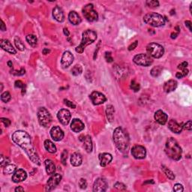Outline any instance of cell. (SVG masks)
<instances>
[{
  "instance_id": "cell-17",
  "label": "cell",
  "mask_w": 192,
  "mask_h": 192,
  "mask_svg": "<svg viewBox=\"0 0 192 192\" xmlns=\"http://www.w3.org/2000/svg\"><path fill=\"white\" fill-rule=\"evenodd\" d=\"M50 135L55 141H60L63 139L64 132L60 127L54 126L50 130Z\"/></svg>"
},
{
  "instance_id": "cell-4",
  "label": "cell",
  "mask_w": 192,
  "mask_h": 192,
  "mask_svg": "<svg viewBox=\"0 0 192 192\" xmlns=\"http://www.w3.org/2000/svg\"><path fill=\"white\" fill-rule=\"evenodd\" d=\"M97 38V34L95 31L90 29L86 30L82 35V41L80 44L75 49L76 52L78 53H82L85 50L86 47L93 43Z\"/></svg>"
},
{
  "instance_id": "cell-47",
  "label": "cell",
  "mask_w": 192,
  "mask_h": 192,
  "mask_svg": "<svg viewBox=\"0 0 192 192\" xmlns=\"http://www.w3.org/2000/svg\"><path fill=\"white\" fill-rule=\"evenodd\" d=\"M183 129H185V130H188V131H191L192 129V123H191V121L189 120L185 123L184 125H183Z\"/></svg>"
},
{
  "instance_id": "cell-57",
  "label": "cell",
  "mask_w": 192,
  "mask_h": 192,
  "mask_svg": "<svg viewBox=\"0 0 192 192\" xmlns=\"http://www.w3.org/2000/svg\"><path fill=\"white\" fill-rule=\"evenodd\" d=\"M63 32H64V34H65V35H66V36H68V37L69 35H70V33H69V32H68V29L65 28V29H64Z\"/></svg>"
},
{
  "instance_id": "cell-29",
  "label": "cell",
  "mask_w": 192,
  "mask_h": 192,
  "mask_svg": "<svg viewBox=\"0 0 192 192\" xmlns=\"http://www.w3.org/2000/svg\"><path fill=\"white\" fill-rule=\"evenodd\" d=\"M44 147L46 150L50 153H54L56 152V147L52 141L50 140H46L44 141Z\"/></svg>"
},
{
  "instance_id": "cell-11",
  "label": "cell",
  "mask_w": 192,
  "mask_h": 192,
  "mask_svg": "<svg viewBox=\"0 0 192 192\" xmlns=\"http://www.w3.org/2000/svg\"><path fill=\"white\" fill-rule=\"evenodd\" d=\"M57 117H58L59 121H60L63 125H67L69 123L71 120V115L70 111L67 109H62L58 112L57 114Z\"/></svg>"
},
{
  "instance_id": "cell-54",
  "label": "cell",
  "mask_w": 192,
  "mask_h": 192,
  "mask_svg": "<svg viewBox=\"0 0 192 192\" xmlns=\"http://www.w3.org/2000/svg\"><path fill=\"white\" fill-rule=\"evenodd\" d=\"M1 30L2 31H6V25H5V23L4 22H3V21L2 20H1Z\"/></svg>"
},
{
  "instance_id": "cell-18",
  "label": "cell",
  "mask_w": 192,
  "mask_h": 192,
  "mask_svg": "<svg viewBox=\"0 0 192 192\" xmlns=\"http://www.w3.org/2000/svg\"><path fill=\"white\" fill-rule=\"evenodd\" d=\"M0 46L4 50L11 54H16L17 51L12 46L11 43L7 39H1L0 41Z\"/></svg>"
},
{
  "instance_id": "cell-38",
  "label": "cell",
  "mask_w": 192,
  "mask_h": 192,
  "mask_svg": "<svg viewBox=\"0 0 192 192\" xmlns=\"http://www.w3.org/2000/svg\"><path fill=\"white\" fill-rule=\"evenodd\" d=\"M146 6L151 8H157L159 6V2L158 1H156V0H149V1H146Z\"/></svg>"
},
{
  "instance_id": "cell-28",
  "label": "cell",
  "mask_w": 192,
  "mask_h": 192,
  "mask_svg": "<svg viewBox=\"0 0 192 192\" xmlns=\"http://www.w3.org/2000/svg\"><path fill=\"white\" fill-rule=\"evenodd\" d=\"M45 167H46V171L48 175H53L54 174L56 171V166L54 163L51 161V160L48 159L45 161L44 162Z\"/></svg>"
},
{
  "instance_id": "cell-24",
  "label": "cell",
  "mask_w": 192,
  "mask_h": 192,
  "mask_svg": "<svg viewBox=\"0 0 192 192\" xmlns=\"http://www.w3.org/2000/svg\"><path fill=\"white\" fill-rule=\"evenodd\" d=\"M176 87H177V82L174 80H170L165 83L163 88H164L165 92L169 93V92L174 91L176 89Z\"/></svg>"
},
{
  "instance_id": "cell-7",
  "label": "cell",
  "mask_w": 192,
  "mask_h": 192,
  "mask_svg": "<svg viewBox=\"0 0 192 192\" xmlns=\"http://www.w3.org/2000/svg\"><path fill=\"white\" fill-rule=\"evenodd\" d=\"M38 122L44 127H48L51 122V116L44 107H41L38 111Z\"/></svg>"
},
{
  "instance_id": "cell-56",
  "label": "cell",
  "mask_w": 192,
  "mask_h": 192,
  "mask_svg": "<svg viewBox=\"0 0 192 192\" xmlns=\"http://www.w3.org/2000/svg\"><path fill=\"white\" fill-rule=\"evenodd\" d=\"M15 191L17 192H19V191H24V188H23L22 187H17L16 188H15Z\"/></svg>"
},
{
  "instance_id": "cell-42",
  "label": "cell",
  "mask_w": 192,
  "mask_h": 192,
  "mask_svg": "<svg viewBox=\"0 0 192 192\" xmlns=\"http://www.w3.org/2000/svg\"><path fill=\"white\" fill-rule=\"evenodd\" d=\"M9 162H10V160L8 159V158L5 157L4 156H2V155L1 156V167H6V165L9 164Z\"/></svg>"
},
{
  "instance_id": "cell-25",
  "label": "cell",
  "mask_w": 192,
  "mask_h": 192,
  "mask_svg": "<svg viewBox=\"0 0 192 192\" xmlns=\"http://www.w3.org/2000/svg\"><path fill=\"white\" fill-rule=\"evenodd\" d=\"M83 158L81 155L78 152H75L71 156V164L75 167H78L82 164Z\"/></svg>"
},
{
  "instance_id": "cell-8",
  "label": "cell",
  "mask_w": 192,
  "mask_h": 192,
  "mask_svg": "<svg viewBox=\"0 0 192 192\" xmlns=\"http://www.w3.org/2000/svg\"><path fill=\"white\" fill-rule=\"evenodd\" d=\"M83 14L86 19L89 22H94L98 21V14L94 10V6L92 4H88L83 8Z\"/></svg>"
},
{
  "instance_id": "cell-6",
  "label": "cell",
  "mask_w": 192,
  "mask_h": 192,
  "mask_svg": "<svg viewBox=\"0 0 192 192\" xmlns=\"http://www.w3.org/2000/svg\"><path fill=\"white\" fill-rule=\"evenodd\" d=\"M146 51L151 57L159 59L164 55V49L157 43H150L146 47Z\"/></svg>"
},
{
  "instance_id": "cell-50",
  "label": "cell",
  "mask_w": 192,
  "mask_h": 192,
  "mask_svg": "<svg viewBox=\"0 0 192 192\" xmlns=\"http://www.w3.org/2000/svg\"><path fill=\"white\" fill-rule=\"evenodd\" d=\"M1 121H2V122L5 125L6 127H8V126L11 125V121H10L8 119H6V118H2Z\"/></svg>"
},
{
  "instance_id": "cell-34",
  "label": "cell",
  "mask_w": 192,
  "mask_h": 192,
  "mask_svg": "<svg viewBox=\"0 0 192 192\" xmlns=\"http://www.w3.org/2000/svg\"><path fill=\"white\" fill-rule=\"evenodd\" d=\"M14 43H15V45H16L17 48L19 50H21V51H23V50H25L24 44L22 42L21 38H20L19 37H17V36L15 37Z\"/></svg>"
},
{
  "instance_id": "cell-14",
  "label": "cell",
  "mask_w": 192,
  "mask_h": 192,
  "mask_svg": "<svg viewBox=\"0 0 192 192\" xmlns=\"http://www.w3.org/2000/svg\"><path fill=\"white\" fill-rule=\"evenodd\" d=\"M90 98L92 102L95 105H99L104 103L107 101V98L102 93L99 92H93L90 95Z\"/></svg>"
},
{
  "instance_id": "cell-39",
  "label": "cell",
  "mask_w": 192,
  "mask_h": 192,
  "mask_svg": "<svg viewBox=\"0 0 192 192\" xmlns=\"http://www.w3.org/2000/svg\"><path fill=\"white\" fill-rule=\"evenodd\" d=\"M15 87L22 89V94H23V95L25 93V90H26V89H25V85L23 82L21 81V80H17V81L15 82Z\"/></svg>"
},
{
  "instance_id": "cell-43",
  "label": "cell",
  "mask_w": 192,
  "mask_h": 192,
  "mask_svg": "<svg viewBox=\"0 0 192 192\" xmlns=\"http://www.w3.org/2000/svg\"><path fill=\"white\" fill-rule=\"evenodd\" d=\"M114 188H117V190H120V191H125L126 190V186L123 183L120 182H117L114 185Z\"/></svg>"
},
{
  "instance_id": "cell-21",
  "label": "cell",
  "mask_w": 192,
  "mask_h": 192,
  "mask_svg": "<svg viewBox=\"0 0 192 192\" xmlns=\"http://www.w3.org/2000/svg\"><path fill=\"white\" fill-rule=\"evenodd\" d=\"M71 129L74 132H80L84 129V124L81 120L78 119H74L71 124Z\"/></svg>"
},
{
  "instance_id": "cell-55",
  "label": "cell",
  "mask_w": 192,
  "mask_h": 192,
  "mask_svg": "<svg viewBox=\"0 0 192 192\" xmlns=\"http://www.w3.org/2000/svg\"><path fill=\"white\" fill-rule=\"evenodd\" d=\"M50 50H49V49H48V48H44L43 50V51H42V53H43V54H44V55H47V54H48L49 53H50Z\"/></svg>"
},
{
  "instance_id": "cell-33",
  "label": "cell",
  "mask_w": 192,
  "mask_h": 192,
  "mask_svg": "<svg viewBox=\"0 0 192 192\" xmlns=\"http://www.w3.org/2000/svg\"><path fill=\"white\" fill-rule=\"evenodd\" d=\"M161 169H162L163 172L164 173V174L166 175L167 176L168 179H170L171 180H173L175 179V175L174 173L172 172L171 170L168 169L167 167H166L164 166V165H162L161 166Z\"/></svg>"
},
{
  "instance_id": "cell-36",
  "label": "cell",
  "mask_w": 192,
  "mask_h": 192,
  "mask_svg": "<svg viewBox=\"0 0 192 192\" xmlns=\"http://www.w3.org/2000/svg\"><path fill=\"white\" fill-rule=\"evenodd\" d=\"M161 71H162V68L161 66H159V65L156 66L151 70V75L153 77H158L161 75Z\"/></svg>"
},
{
  "instance_id": "cell-31",
  "label": "cell",
  "mask_w": 192,
  "mask_h": 192,
  "mask_svg": "<svg viewBox=\"0 0 192 192\" xmlns=\"http://www.w3.org/2000/svg\"><path fill=\"white\" fill-rule=\"evenodd\" d=\"M26 41L30 44V46L33 48H35L38 44V39H37L36 36L34 35H28L26 38Z\"/></svg>"
},
{
  "instance_id": "cell-16",
  "label": "cell",
  "mask_w": 192,
  "mask_h": 192,
  "mask_svg": "<svg viewBox=\"0 0 192 192\" xmlns=\"http://www.w3.org/2000/svg\"><path fill=\"white\" fill-rule=\"evenodd\" d=\"M26 177H27L26 172L23 169H19L15 171L13 174L12 181L15 183L21 182L24 181Z\"/></svg>"
},
{
  "instance_id": "cell-49",
  "label": "cell",
  "mask_w": 192,
  "mask_h": 192,
  "mask_svg": "<svg viewBox=\"0 0 192 192\" xmlns=\"http://www.w3.org/2000/svg\"><path fill=\"white\" fill-rule=\"evenodd\" d=\"M105 59L107 62H112L113 59L112 56H111L110 52H106L105 53Z\"/></svg>"
},
{
  "instance_id": "cell-26",
  "label": "cell",
  "mask_w": 192,
  "mask_h": 192,
  "mask_svg": "<svg viewBox=\"0 0 192 192\" xmlns=\"http://www.w3.org/2000/svg\"><path fill=\"white\" fill-rule=\"evenodd\" d=\"M68 20L73 25H79L81 23V18L76 11H71L69 13Z\"/></svg>"
},
{
  "instance_id": "cell-9",
  "label": "cell",
  "mask_w": 192,
  "mask_h": 192,
  "mask_svg": "<svg viewBox=\"0 0 192 192\" xmlns=\"http://www.w3.org/2000/svg\"><path fill=\"white\" fill-rule=\"evenodd\" d=\"M134 62L138 65L141 66H149L153 62L152 58L149 54L140 53L134 57Z\"/></svg>"
},
{
  "instance_id": "cell-45",
  "label": "cell",
  "mask_w": 192,
  "mask_h": 192,
  "mask_svg": "<svg viewBox=\"0 0 192 192\" xmlns=\"http://www.w3.org/2000/svg\"><path fill=\"white\" fill-rule=\"evenodd\" d=\"M184 188H183V186L180 184H176L173 187V191L176 192H182L183 191Z\"/></svg>"
},
{
  "instance_id": "cell-30",
  "label": "cell",
  "mask_w": 192,
  "mask_h": 192,
  "mask_svg": "<svg viewBox=\"0 0 192 192\" xmlns=\"http://www.w3.org/2000/svg\"><path fill=\"white\" fill-rule=\"evenodd\" d=\"M114 113H115L114 107L112 105L107 106V109H106V115H107V118L109 122H113V121Z\"/></svg>"
},
{
  "instance_id": "cell-32",
  "label": "cell",
  "mask_w": 192,
  "mask_h": 192,
  "mask_svg": "<svg viewBox=\"0 0 192 192\" xmlns=\"http://www.w3.org/2000/svg\"><path fill=\"white\" fill-rule=\"evenodd\" d=\"M16 165L14 164H7L6 167H4V169H3V173L5 174H11L14 172L16 171Z\"/></svg>"
},
{
  "instance_id": "cell-5",
  "label": "cell",
  "mask_w": 192,
  "mask_h": 192,
  "mask_svg": "<svg viewBox=\"0 0 192 192\" xmlns=\"http://www.w3.org/2000/svg\"><path fill=\"white\" fill-rule=\"evenodd\" d=\"M144 21L146 24L150 25L153 27H160L164 26L165 20L162 15L157 14V13H150L144 16Z\"/></svg>"
},
{
  "instance_id": "cell-52",
  "label": "cell",
  "mask_w": 192,
  "mask_h": 192,
  "mask_svg": "<svg viewBox=\"0 0 192 192\" xmlns=\"http://www.w3.org/2000/svg\"><path fill=\"white\" fill-rule=\"evenodd\" d=\"M137 44H138V41H134V43L131 44L130 46L129 47V50H134V49L137 48Z\"/></svg>"
},
{
  "instance_id": "cell-37",
  "label": "cell",
  "mask_w": 192,
  "mask_h": 192,
  "mask_svg": "<svg viewBox=\"0 0 192 192\" xmlns=\"http://www.w3.org/2000/svg\"><path fill=\"white\" fill-rule=\"evenodd\" d=\"M11 95L8 92H5L2 94L1 95V100L2 102H3L4 103H7L11 100Z\"/></svg>"
},
{
  "instance_id": "cell-51",
  "label": "cell",
  "mask_w": 192,
  "mask_h": 192,
  "mask_svg": "<svg viewBox=\"0 0 192 192\" xmlns=\"http://www.w3.org/2000/svg\"><path fill=\"white\" fill-rule=\"evenodd\" d=\"M188 65V62H182L181 64H179V65H178V68L180 69V71L183 70V69H185V68H187Z\"/></svg>"
},
{
  "instance_id": "cell-48",
  "label": "cell",
  "mask_w": 192,
  "mask_h": 192,
  "mask_svg": "<svg viewBox=\"0 0 192 192\" xmlns=\"http://www.w3.org/2000/svg\"><path fill=\"white\" fill-rule=\"evenodd\" d=\"M64 103H65V105L68 106V107H71V108H74V109L76 108L75 104H74L72 102H70V101L67 100V99H65V100H64Z\"/></svg>"
},
{
  "instance_id": "cell-44",
  "label": "cell",
  "mask_w": 192,
  "mask_h": 192,
  "mask_svg": "<svg viewBox=\"0 0 192 192\" xmlns=\"http://www.w3.org/2000/svg\"><path fill=\"white\" fill-rule=\"evenodd\" d=\"M79 185H80V188H82V189L86 188L87 182L86 181V179H80V180L79 181Z\"/></svg>"
},
{
  "instance_id": "cell-46",
  "label": "cell",
  "mask_w": 192,
  "mask_h": 192,
  "mask_svg": "<svg viewBox=\"0 0 192 192\" xmlns=\"http://www.w3.org/2000/svg\"><path fill=\"white\" fill-rule=\"evenodd\" d=\"M11 74H13L14 75L16 76H22L25 74V69L24 68H21L20 71H11Z\"/></svg>"
},
{
  "instance_id": "cell-35",
  "label": "cell",
  "mask_w": 192,
  "mask_h": 192,
  "mask_svg": "<svg viewBox=\"0 0 192 192\" xmlns=\"http://www.w3.org/2000/svg\"><path fill=\"white\" fill-rule=\"evenodd\" d=\"M83 72V68L80 65H76L71 69V74L74 76L80 75Z\"/></svg>"
},
{
  "instance_id": "cell-41",
  "label": "cell",
  "mask_w": 192,
  "mask_h": 192,
  "mask_svg": "<svg viewBox=\"0 0 192 192\" xmlns=\"http://www.w3.org/2000/svg\"><path fill=\"white\" fill-rule=\"evenodd\" d=\"M67 158H68V151L65 149V150L62 152L61 156V161L63 165H66Z\"/></svg>"
},
{
  "instance_id": "cell-19",
  "label": "cell",
  "mask_w": 192,
  "mask_h": 192,
  "mask_svg": "<svg viewBox=\"0 0 192 192\" xmlns=\"http://www.w3.org/2000/svg\"><path fill=\"white\" fill-rule=\"evenodd\" d=\"M168 128L173 133L179 134V133H181L182 131L183 125L182 124H179L174 119H171L168 122Z\"/></svg>"
},
{
  "instance_id": "cell-12",
  "label": "cell",
  "mask_w": 192,
  "mask_h": 192,
  "mask_svg": "<svg viewBox=\"0 0 192 192\" xmlns=\"http://www.w3.org/2000/svg\"><path fill=\"white\" fill-rule=\"evenodd\" d=\"M131 154L136 159H144L146 156V149L142 146H134L131 149Z\"/></svg>"
},
{
  "instance_id": "cell-27",
  "label": "cell",
  "mask_w": 192,
  "mask_h": 192,
  "mask_svg": "<svg viewBox=\"0 0 192 192\" xmlns=\"http://www.w3.org/2000/svg\"><path fill=\"white\" fill-rule=\"evenodd\" d=\"M83 142V146L84 149L87 152H91L92 151V141L91 137L89 135L83 137V139H80Z\"/></svg>"
},
{
  "instance_id": "cell-53",
  "label": "cell",
  "mask_w": 192,
  "mask_h": 192,
  "mask_svg": "<svg viewBox=\"0 0 192 192\" xmlns=\"http://www.w3.org/2000/svg\"><path fill=\"white\" fill-rule=\"evenodd\" d=\"M185 26H187V27L188 28V29L190 30V31H191V22L189 21H187L185 22Z\"/></svg>"
},
{
  "instance_id": "cell-40",
  "label": "cell",
  "mask_w": 192,
  "mask_h": 192,
  "mask_svg": "<svg viewBox=\"0 0 192 192\" xmlns=\"http://www.w3.org/2000/svg\"><path fill=\"white\" fill-rule=\"evenodd\" d=\"M131 88L132 89V90H134V92H137L140 90V84L135 82V80H132L131 83Z\"/></svg>"
},
{
  "instance_id": "cell-23",
  "label": "cell",
  "mask_w": 192,
  "mask_h": 192,
  "mask_svg": "<svg viewBox=\"0 0 192 192\" xmlns=\"http://www.w3.org/2000/svg\"><path fill=\"white\" fill-rule=\"evenodd\" d=\"M112 159V156L109 153H102L99 155V161H100V164L102 167H106L107 164H110Z\"/></svg>"
},
{
  "instance_id": "cell-2",
  "label": "cell",
  "mask_w": 192,
  "mask_h": 192,
  "mask_svg": "<svg viewBox=\"0 0 192 192\" xmlns=\"http://www.w3.org/2000/svg\"><path fill=\"white\" fill-rule=\"evenodd\" d=\"M113 141L117 149L122 152H127L129 146V138L122 128L118 127L113 131Z\"/></svg>"
},
{
  "instance_id": "cell-22",
  "label": "cell",
  "mask_w": 192,
  "mask_h": 192,
  "mask_svg": "<svg viewBox=\"0 0 192 192\" xmlns=\"http://www.w3.org/2000/svg\"><path fill=\"white\" fill-rule=\"evenodd\" d=\"M53 16L56 21L58 22H63L65 20V15H64L63 10L59 6H56L53 10Z\"/></svg>"
},
{
  "instance_id": "cell-13",
  "label": "cell",
  "mask_w": 192,
  "mask_h": 192,
  "mask_svg": "<svg viewBox=\"0 0 192 192\" xmlns=\"http://www.w3.org/2000/svg\"><path fill=\"white\" fill-rule=\"evenodd\" d=\"M107 183L105 179L102 178H98L95 180L93 185V191L95 192H104L107 191Z\"/></svg>"
},
{
  "instance_id": "cell-20",
  "label": "cell",
  "mask_w": 192,
  "mask_h": 192,
  "mask_svg": "<svg viewBox=\"0 0 192 192\" xmlns=\"http://www.w3.org/2000/svg\"><path fill=\"white\" fill-rule=\"evenodd\" d=\"M154 117L156 122L160 125H165L167 122V115L165 113L164 111L161 110L156 111Z\"/></svg>"
},
{
  "instance_id": "cell-59",
  "label": "cell",
  "mask_w": 192,
  "mask_h": 192,
  "mask_svg": "<svg viewBox=\"0 0 192 192\" xmlns=\"http://www.w3.org/2000/svg\"><path fill=\"white\" fill-rule=\"evenodd\" d=\"M8 65L10 67V68H12V62H11V61L8 62Z\"/></svg>"
},
{
  "instance_id": "cell-10",
  "label": "cell",
  "mask_w": 192,
  "mask_h": 192,
  "mask_svg": "<svg viewBox=\"0 0 192 192\" xmlns=\"http://www.w3.org/2000/svg\"><path fill=\"white\" fill-rule=\"evenodd\" d=\"M62 180V176L59 173H56V174H53L47 182L46 185V191H50L54 189L60 183Z\"/></svg>"
},
{
  "instance_id": "cell-1",
  "label": "cell",
  "mask_w": 192,
  "mask_h": 192,
  "mask_svg": "<svg viewBox=\"0 0 192 192\" xmlns=\"http://www.w3.org/2000/svg\"><path fill=\"white\" fill-rule=\"evenodd\" d=\"M13 141L18 146H21L28 155L29 159L37 165H41L40 159L35 148L32 144L31 137L29 134L23 131H17L12 134Z\"/></svg>"
},
{
  "instance_id": "cell-3",
  "label": "cell",
  "mask_w": 192,
  "mask_h": 192,
  "mask_svg": "<svg viewBox=\"0 0 192 192\" xmlns=\"http://www.w3.org/2000/svg\"><path fill=\"white\" fill-rule=\"evenodd\" d=\"M165 152L167 156L172 160L179 161L182 157V150L177 141L174 138L171 137L168 138L165 144Z\"/></svg>"
},
{
  "instance_id": "cell-58",
  "label": "cell",
  "mask_w": 192,
  "mask_h": 192,
  "mask_svg": "<svg viewBox=\"0 0 192 192\" xmlns=\"http://www.w3.org/2000/svg\"><path fill=\"white\" fill-rule=\"evenodd\" d=\"M178 35V33H173L171 34V38H173V39H174V38H176V37H177Z\"/></svg>"
},
{
  "instance_id": "cell-15",
  "label": "cell",
  "mask_w": 192,
  "mask_h": 192,
  "mask_svg": "<svg viewBox=\"0 0 192 192\" xmlns=\"http://www.w3.org/2000/svg\"><path fill=\"white\" fill-rule=\"evenodd\" d=\"M74 61V56L69 51H65L62 56L61 64L63 68H68Z\"/></svg>"
}]
</instances>
